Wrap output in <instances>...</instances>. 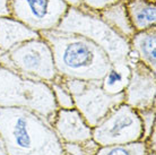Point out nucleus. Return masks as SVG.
<instances>
[{
	"mask_svg": "<svg viewBox=\"0 0 156 155\" xmlns=\"http://www.w3.org/2000/svg\"><path fill=\"white\" fill-rule=\"evenodd\" d=\"M55 30L83 35L105 52L110 62L129 61L131 50L129 40L118 34L102 20L98 12L87 8H68Z\"/></svg>",
	"mask_w": 156,
	"mask_h": 155,
	"instance_id": "4",
	"label": "nucleus"
},
{
	"mask_svg": "<svg viewBox=\"0 0 156 155\" xmlns=\"http://www.w3.org/2000/svg\"><path fill=\"white\" fill-rule=\"evenodd\" d=\"M63 155H67V154H63Z\"/></svg>",
	"mask_w": 156,
	"mask_h": 155,
	"instance_id": "26",
	"label": "nucleus"
},
{
	"mask_svg": "<svg viewBox=\"0 0 156 155\" xmlns=\"http://www.w3.org/2000/svg\"><path fill=\"white\" fill-rule=\"evenodd\" d=\"M98 146L93 139L83 143L63 144V152L67 155H96Z\"/></svg>",
	"mask_w": 156,
	"mask_h": 155,
	"instance_id": "18",
	"label": "nucleus"
},
{
	"mask_svg": "<svg viewBox=\"0 0 156 155\" xmlns=\"http://www.w3.org/2000/svg\"><path fill=\"white\" fill-rule=\"evenodd\" d=\"M0 108H24L53 119L58 106L50 84L31 79L0 65Z\"/></svg>",
	"mask_w": 156,
	"mask_h": 155,
	"instance_id": "3",
	"label": "nucleus"
},
{
	"mask_svg": "<svg viewBox=\"0 0 156 155\" xmlns=\"http://www.w3.org/2000/svg\"><path fill=\"white\" fill-rule=\"evenodd\" d=\"M69 8H84V0H63Z\"/></svg>",
	"mask_w": 156,
	"mask_h": 155,
	"instance_id": "23",
	"label": "nucleus"
},
{
	"mask_svg": "<svg viewBox=\"0 0 156 155\" xmlns=\"http://www.w3.org/2000/svg\"><path fill=\"white\" fill-rule=\"evenodd\" d=\"M153 1H155V0H153Z\"/></svg>",
	"mask_w": 156,
	"mask_h": 155,
	"instance_id": "27",
	"label": "nucleus"
},
{
	"mask_svg": "<svg viewBox=\"0 0 156 155\" xmlns=\"http://www.w3.org/2000/svg\"><path fill=\"white\" fill-rule=\"evenodd\" d=\"M147 155H156V154H155V152H149Z\"/></svg>",
	"mask_w": 156,
	"mask_h": 155,
	"instance_id": "25",
	"label": "nucleus"
},
{
	"mask_svg": "<svg viewBox=\"0 0 156 155\" xmlns=\"http://www.w3.org/2000/svg\"><path fill=\"white\" fill-rule=\"evenodd\" d=\"M0 139L6 155H63L49 121L24 108H0Z\"/></svg>",
	"mask_w": 156,
	"mask_h": 155,
	"instance_id": "1",
	"label": "nucleus"
},
{
	"mask_svg": "<svg viewBox=\"0 0 156 155\" xmlns=\"http://www.w3.org/2000/svg\"><path fill=\"white\" fill-rule=\"evenodd\" d=\"M127 14L136 32L156 26V5L153 0H125Z\"/></svg>",
	"mask_w": 156,
	"mask_h": 155,
	"instance_id": "13",
	"label": "nucleus"
},
{
	"mask_svg": "<svg viewBox=\"0 0 156 155\" xmlns=\"http://www.w3.org/2000/svg\"><path fill=\"white\" fill-rule=\"evenodd\" d=\"M143 134L138 111L123 102L112 109L92 128V139L100 147L126 145L143 140Z\"/></svg>",
	"mask_w": 156,
	"mask_h": 155,
	"instance_id": "6",
	"label": "nucleus"
},
{
	"mask_svg": "<svg viewBox=\"0 0 156 155\" xmlns=\"http://www.w3.org/2000/svg\"><path fill=\"white\" fill-rule=\"evenodd\" d=\"M146 142L139 140L136 143L113 146H101L96 155H147L149 153Z\"/></svg>",
	"mask_w": 156,
	"mask_h": 155,
	"instance_id": "16",
	"label": "nucleus"
},
{
	"mask_svg": "<svg viewBox=\"0 0 156 155\" xmlns=\"http://www.w3.org/2000/svg\"><path fill=\"white\" fill-rule=\"evenodd\" d=\"M10 2L12 0H0V17L12 16Z\"/></svg>",
	"mask_w": 156,
	"mask_h": 155,
	"instance_id": "22",
	"label": "nucleus"
},
{
	"mask_svg": "<svg viewBox=\"0 0 156 155\" xmlns=\"http://www.w3.org/2000/svg\"><path fill=\"white\" fill-rule=\"evenodd\" d=\"M51 126L62 144L83 143L92 139V127L76 108L58 109Z\"/></svg>",
	"mask_w": 156,
	"mask_h": 155,
	"instance_id": "10",
	"label": "nucleus"
},
{
	"mask_svg": "<svg viewBox=\"0 0 156 155\" xmlns=\"http://www.w3.org/2000/svg\"><path fill=\"white\" fill-rule=\"evenodd\" d=\"M130 79L125 89V103L137 111L154 108L156 102V76L131 52Z\"/></svg>",
	"mask_w": 156,
	"mask_h": 155,
	"instance_id": "8",
	"label": "nucleus"
},
{
	"mask_svg": "<svg viewBox=\"0 0 156 155\" xmlns=\"http://www.w3.org/2000/svg\"><path fill=\"white\" fill-rule=\"evenodd\" d=\"M40 35L50 45L60 77L98 81L104 77L111 66L105 52L83 35L59 30L43 32Z\"/></svg>",
	"mask_w": 156,
	"mask_h": 155,
	"instance_id": "2",
	"label": "nucleus"
},
{
	"mask_svg": "<svg viewBox=\"0 0 156 155\" xmlns=\"http://www.w3.org/2000/svg\"><path fill=\"white\" fill-rule=\"evenodd\" d=\"M60 77V76H59ZM62 81V84L66 86V88L69 91V93L73 96H76L78 94H80L86 89V87L88 86L90 81H83V79H77V78H63L60 77Z\"/></svg>",
	"mask_w": 156,
	"mask_h": 155,
	"instance_id": "20",
	"label": "nucleus"
},
{
	"mask_svg": "<svg viewBox=\"0 0 156 155\" xmlns=\"http://www.w3.org/2000/svg\"><path fill=\"white\" fill-rule=\"evenodd\" d=\"M143 124V142H146L148 137L155 132V106L146 110L138 111Z\"/></svg>",
	"mask_w": 156,
	"mask_h": 155,
	"instance_id": "19",
	"label": "nucleus"
},
{
	"mask_svg": "<svg viewBox=\"0 0 156 155\" xmlns=\"http://www.w3.org/2000/svg\"><path fill=\"white\" fill-rule=\"evenodd\" d=\"M115 1L117 0H84V7L93 12H100L101 9Z\"/></svg>",
	"mask_w": 156,
	"mask_h": 155,
	"instance_id": "21",
	"label": "nucleus"
},
{
	"mask_svg": "<svg viewBox=\"0 0 156 155\" xmlns=\"http://www.w3.org/2000/svg\"><path fill=\"white\" fill-rule=\"evenodd\" d=\"M130 50L139 61L156 71V26L136 32L129 40Z\"/></svg>",
	"mask_w": 156,
	"mask_h": 155,
	"instance_id": "12",
	"label": "nucleus"
},
{
	"mask_svg": "<svg viewBox=\"0 0 156 155\" xmlns=\"http://www.w3.org/2000/svg\"><path fill=\"white\" fill-rule=\"evenodd\" d=\"M98 15L112 30L125 39L130 40L136 33L127 14L125 0H117L113 4L101 9Z\"/></svg>",
	"mask_w": 156,
	"mask_h": 155,
	"instance_id": "14",
	"label": "nucleus"
},
{
	"mask_svg": "<svg viewBox=\"0 0 156 155\" xmlns=\"http://www.w3.org/2000/svg\"><path fill=\"white\" fill-rule=\"evenodd\" d=\"M63 0H12V16L36 33L55 30L68 10Z\"/></svg>",
	"mask_w": 156,
	"mask_h": 155,
	"instance_id": "7",
	"label": "nucleus"
},
{
	"mask_svg": "<svg viewBox=\"0 0 156 155\" xmlns=\"http://www.w3.org/2000/svg\"><path fill=\"white\" fill-rule=\"evenodd\" d=\"M130 59L129 61L111 63L109 70L101 79L102 88L112 95L123 93L130 79Z\"/></svg>",
	"mask_w": 156,
	"mask_h": 155,
	"instance_id": "15",
	"label": "nucleus"
},
{
	"mask_svg": "<svg viewBox=\"0 0 156 155\" xmlns=\"http://www.w3.org/2000/svg\"><path fill=\"white\" fill-rule=\"evenodd\" d=\"M39 35L12 16L0 17V56L8 53L18 44Z\"/></svg>",
	"mask_w": 156,
	"mask_h": 155,
	"instance_id": "11",
	"label": "nucleus"
},
{
	"mask_svg": "<svg viewBox=\"0 0 156 155\" xmlns=\"http://www.w3.org/2000/svg\"><path fill=\"white\" fill-rule=\"evenodd\" d=\"M0 155H6V152H5L4 145H2V142L0 139Z\"/></svg>",
	"mask_w": 156,
	"mask_h": 155,
	"instance_id": "24",
	"label": "nucleus"
},
{
	"mask_svg": "<svg viewBox=\"0 0 156 155\" xmlns=\"http://www.w3.org/2000/svg\"><path fill=\"white\" fill-rule=\"evenodd\" d=\"M0 65L25 77L50 84L58 77L49 43L41 35L18 44L0 56Z\"/></svg>",
	"mask_w": 156,
	"mask_h": 155,
	"instance_id": "5",
	"label": "nucleus"
},
{
	"mask_svg": "<svg viewBox=\"0 0 156 155\" xmlns=\"http://www.w3.org/2000/svg\"><path fill=\"white\" fill-rule=\"evenodd\" d=\"M50 87L55 97V104L58 109H73L75 108L74 96L69 93L66 86L62 84L61 78L57 77L53 81L50 83Z\"/></svg>",
	"mask_w": 156,
	"mask_h": 155,
	"instance_id": "17",
	"label": "nucleus"
},
{
	"mask_svg": "<svg viewBox=\"0 0 156 155\" xmlns=\"http://www.w3.org/2000/svg\"><path fill=\"white\" fill-rule=\"evenodd\" d=\"M74 102L75 108L93 128L112 109L125 102V93L108 94L102 88L101 81H90L84 92L74 96Z\"/></svg>",
	"mask_w": 156,
	"mask_h": 155,
	"instance_id": "9",
	"label": "nucleus"
}]
</instances>
